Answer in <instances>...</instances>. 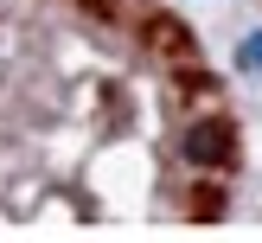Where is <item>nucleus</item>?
<instances>
[{
    "mask_svg": "<svg viewBox=\"0 0 262 243\" xmlns=\"http://www.w3.org/2000/svg\"><path fill=\"white\" fill-rule=\"evenodd\" d=\"M224 147H230L224 128H192V135H186V153H192V160H224Z\"/></svg>",
    "mask_w": 262,
    "mask_h": 243,
    "instance_id": "obj_1",
    "label": "nucleus"
},
{
    "mask_svg": "<svg viewBox=\"0 0 262 243\" xmlns=\"http://www.w3.org/2000/svg\"><path fill=\"white\" fill-rule=\"evenodd\" d=\"M237 64H243V71H250V77H262V32H250V38H243Z\"/></svg>",
    "mask_w": 262,
    "mask_h": 243,
    "instance_id": "obj_2",
    "label": "nucleus"
}]
</instances>
